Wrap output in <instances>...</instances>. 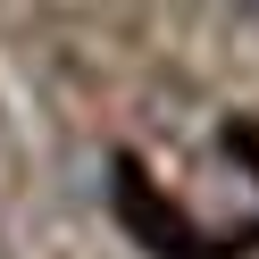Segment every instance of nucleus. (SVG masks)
<instances>
[{"label": "nucleus", "instance_id": "nucleus-1", "mask_svg": "<svg viewBox=\"0 0 259 259\" xmlns=\"http://www.w3.org/2000/svg\"><path fill=\"white\" fill-rule=\"evenodd\" d=\"M234 9H242V17H251V25H259V0H234Z\"/></svg>", "mask_w": 259, "mask_h": 259}]
</instances>
